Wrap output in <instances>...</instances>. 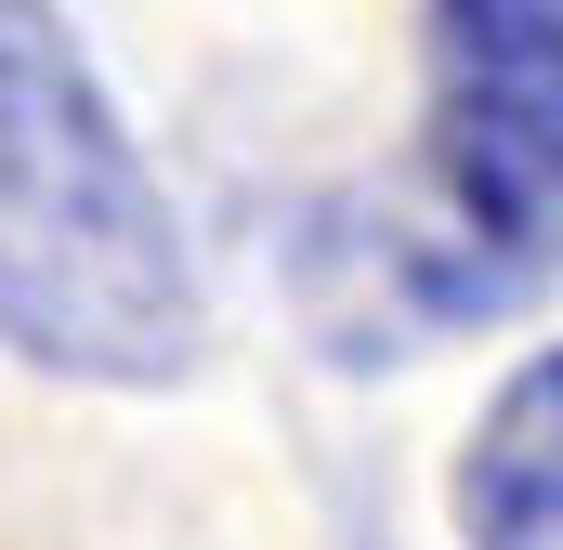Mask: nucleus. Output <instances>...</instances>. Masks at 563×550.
Here are the masks:
<instances>
[{
  "instance_id": "nucleus-2",
  "label": "nucleus",
  "mask_w": 563,
  "mask_h": 550,
  "mask_svg": "<svg viewBox=\"0 0 563 550\" xmlns=\"http://www.w3.org/2000/svg\"><path fill=\"white\" fill-rule=\"evenodd\" d=\"M420 328L498 315L563 275V0H432L420 223H380Z\"/></svg>"
},
{
  "instance_id": "nucleus-3",
  "label": "nucleus",
  "mask_w": 563,
  "mask_h": 550,
  "mask_svg": "<svg viewBox=\"0 0 563 550\" xmlns=\"http://www.w3.org/2000/svg\"><path fill=\"white\" fill-rule=\"evenodd\" d=\"M459 550H563V341L498 381L459 446Z\"/></svg>"
},
{
  "instance_id": "nucleus-1",
  "label": "nucleus",
  "mask_w": 563,
  "mask_h": 550,
  "mask_svg": "<svg viewBox=\"0 0 563 550\" xmlns=\"http://www.w3.org/2000/svg\"><path fill=\"white\" fill-rule=\"evenodd\" d=\"M197 263L53 0H0V354L157 394L197 367Z\"/></svg>"
}]
</instances>
